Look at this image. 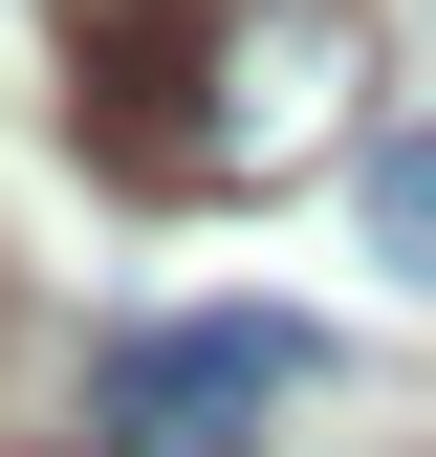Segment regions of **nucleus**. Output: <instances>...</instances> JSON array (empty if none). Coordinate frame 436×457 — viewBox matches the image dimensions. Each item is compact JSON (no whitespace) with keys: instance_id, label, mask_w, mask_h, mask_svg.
<instances>
[{"instance_id":"1","label":"nucleus","mask_w":436,"mask_h":457,"mask_svg":"<svg viewBox=\"0 0 436 457\" xmlns=\"http://www.w3.org/2000/svg\"><path fill=\"white\" fill-rule=\"evenodd\" d=\"M66 153L109 196H284L371 153V0H109L66 44Z\"/></svg>"},{"instance_id":"2","label":"nucleus","mask_w":436,"mask_h":457,"mask_svg":"<svg viewBox=\"0 0 436 457\" xmlns=\"http://www.w3.org/2000/svg\"><path fill=\"white\" fill-rule=\"evenodd\" d=\"M327 349L284 305H197V327H109L88 370V457H262V414H284Z\"/></svg>"},{"instance_id":"3","label":"nucleus","mask_w":436,"mask_h":457,"mask_svg":"<svg viewBox=\"0 0 436 457\" xmlns=\"http://www.w3.org/2000/svg\"><path fill=\"white\" fill-rule=\"evenodd\" d=\"M371 262L436 283V109H415V131H371Z\"/></svg>"}]
</instances>
